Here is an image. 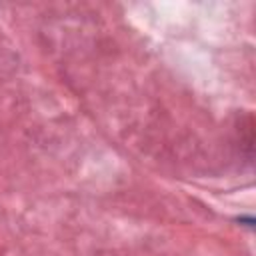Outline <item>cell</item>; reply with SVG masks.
Segmentation results:
<instances>
[]
</instances>
